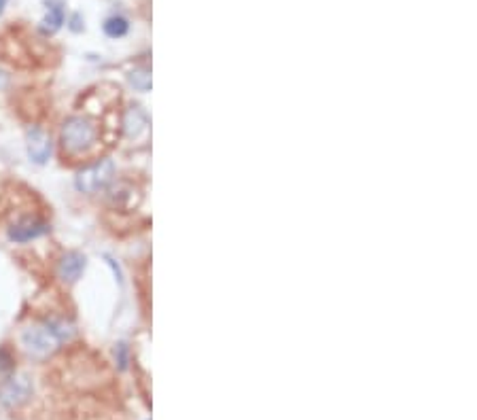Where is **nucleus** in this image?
Segmentation results:
<instances>
[{
	"mask_svg": "<svg viewBox=\"0 0 477 420\" xmlns=\"http://www.w3.org/2000/svg\"><path fill=\"white\" fill-rule=\"evenodd\" d=\"M98 140V125L90 117H70L62 127V147L70 156H79L94 147Z\"/></svg>",
	"mask_w": 477,
	"mask_h": 420,
	"instance_id": "f257e3e1",
	"label": "nucleus"
},
{
	"mask_svg": "<svg viewBox=\"0 0 477 420\" xmlns=\"http://www.w3.org/2000/svg\"><path fill=\"white\" fill-rule=\"evenodd\" d=\"M113 176H115V164L111 160H100L88 168H83L77 174L75 185L81 193H96L111 183Z\"/></svg>",
	"mask_w": 477,
	"mask_h": 420,
	"instance_id": "f03ea898",
	"label": "nucleus"
},
{
	"mask_svg": "<svg viewBox=\"0 0 477 420\" xmlns=\"http://www.w3.org/2000/svg\"><path fill=\"white\" fill-rule=\"evenodd\" d=\"M21 344H24V348L30 352V355L45 357L55 350L60 340L55 338V334L51 331L49 325H34V327H28L24 334H21Z\"/></svg>",
	"mask_w": 477,
	"mask_h": 420,
	"instance_id": "7ed1b4c3",
	"label": "nucleus"
},
{
	"mask_svg": "<svg viewBox=\"0 0 477 420\" xmlns=\"http://www.w3.org/2000/svg\"><path fill=\"white\" fill-rule=\"evenodd\" d=\"M32 395V382L28 375H11V378L0 386V404L5 408H17Z\"/></svg>",
	"mask_w": 477,
	"mask_h": 420,
	"instance_id": "20e7f679",
	"label": "nucleus"
},
{
	"mask_svg": "<svg viewBox=\"0 0 477 420\" xmlns=\"http://www.w3.org/2000/svg\"><path fill=\"white\" fill-rule=\"evenodd\" d=\"M47 232H49V225L45 223V221L24 219V221H19V223H15V225L9 230V240L19 242V245H24V242H30V240H36V238H40V236H45Z\"/></svg>",
	"mask_w": 477,
	"mask_h": 420,
	"instance_id": "39448f33",
	"label": "nucleus"
},
{
	"mask_svg": "<svg viewBox=\"0 0 477 420\" xmlns=\"http://www.w3.org/2000/svg\"><path fill=\"white\" fill-rule=\"evenodd\" d=\"M26 147H28V156L34 164H45L51 156V138L38 127L28 129Z\"/></svg>",
	"mask_w": 477,
	"mask_h": 420,
	"instance_id": "423d86ee",
	"label": "nucleus"
},
{
	"mask_svg": "<svg viewBox=\"0 0 477 420\" xmlns=\"http://www.w3.org/2000/svg\"><path fill=\"white\" fill-rule=\"evenodd\" d=\"M149 127V119L138 106H132L125 110L123 117V132L127 138H140Z\"/></svg>",
	"mask_w": 477,
	"mask_h": 420,
	"instance_id": "0eeeda50",
	"label": "nucleus"
},
{
	"mask_svg": "<svg viewBox=\"0 0 477 420\" xmlns=\"http://www.w3.org/2000/svg\"><path fill=\"white\" fill-rule=\"evenodd\" d=\"M85 270V257L79 255V253H68V255H64L62 261H60V278L64 280H68V282H75Z\"/></svg>",
	"mask_w": 477,
	"mask_h": 420,
	"instance_id": "6e6552de",
	"label": "nucleus"
},
{
	"mask_svg": "<svg viewBox=\"0 0 477 420\" xmlns=\"http://www.w3.org/2000/svg\"><path fill=\"white\" fill-rule=\"evenodd\" d=\"M42 24H45V30L47 32H55L62 24H64V9L60 3H51L45 19H42Z\"/></svg>",
	"mask_w": 477,
	"mask_h": 420,
	"instance_id": "1a4fd4ad",
	"label": "nucleus"
},
{
	"mask_svg": "<svg viewBox=\"0 0 477 420\" xmlns=\"http://www.w3.org/2000/svg\"><path fill=\"white\" fill-rule=\"evenodd\" d=\"M104 32L111 36V38H121L127 34V19L123 17H111V19H106V24H104Z\"/></svg>",
	"mask_w": 477,
	"mask_h": 420,
	"instance_id": "9d476101",
	"label": "nucleus"
},
{
	"mask_svg": "<svg viewBox=\"0 0 477 420\" xmlns=\"http://www.w3.org/2000/svg\"><path fill=\"white\" fill-rule=\"evenodd\" d=\"M15 371V365H13V359L7 350H0V386H3L11 375Z\"/></svg>",
	"mask_w": 477,
	"mask_h": 420,
	"instance_id": "9b49d317",
	"label": "nucleus"
},
{
	"mask_svg": "<svg viewBox=\"0 0 477 420\" xmlns=\"http://www.w3.org/2000/svg\"><path fill=\"white\" fill-rule=\"evenodd\" d=\"M129 81H132V85L140 92H146L151 87V75L146 71H134L132 75H129Z\"/></svg>",
	"mask_w": 477,
	"mask_h": 420,
	"instance_id": "f8f14e48",
	"label": "nucleus"
},
{
	"mask_svg": "<svg viewBox=\"0 0 477 420\" xmlns=\"http://www.w3.org/2000/svg\"><path fill=\"white\" fill-rule=\"evenodd\" d=\"M7 83H9V77H7L3 71H0V90H5V87H7Z\"/></svg>",
	"mask_w": 477,
	"mask_h": 420,
	"instance_id": "ddd939ff",
	"label": "nucleus"
},
{
	"mask_svg": "<svg viewBox=\"0 0 477 420\" xmlns=\"http://www.w3.org/2000/svg\"><path fill=\"white\" fill-rule=\"evenodd\" d=\"M5 7H7V0H0V13L5 11Z\"/></svg>",
	"mask_w": 477,
	"mask_h": 420,
	"instance_id": "4468645a",
	"label": "nucleus"
}]
</instances>
